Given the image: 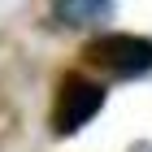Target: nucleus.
<instances>
[{"label":"nucleus","mask_w":152,"mask_h":152,"mask_svg":"<svg viewBox=\"0 0 152 152\" xmlns=\"http://www.w3.org/2000/svg\"><path fill=\"white\" fill-rule=\"evenodd\" d=\"M87 61L104 65L117 78H143L152 74V39L143 35H100L87 44Z\"/></svg>","instance_id":"f257e3e1"},{"label":"nucleus","mask_w":152,"mask_h":152,"mask_svg":"<svg viewBox=\"0 0 152 152\" xmlns=\"http://www.w3.org/2000/svg\"><path fill=\"white\" fill-rule=\"evenodd\" d=\"M104 109V87L83 74H70L57 91V109H52V130L57 135H78L96 113Z\"/></svg>","instance_id":"f03ea898"},{"label":"nucleus","mask_w":152,"mask_h":152,"mask_svg":"<svg viewBox=\"0 0 152 152\" xmlns=\"http://www.w3.org/2000/svg\"><path fill=\"white\" fill-rule=\"evenodd\" d=\"M52 9L65 26H96L113 13V0H52Z\"/></svg>","instance_id":"7ed1b4c3"}]
</instances>
